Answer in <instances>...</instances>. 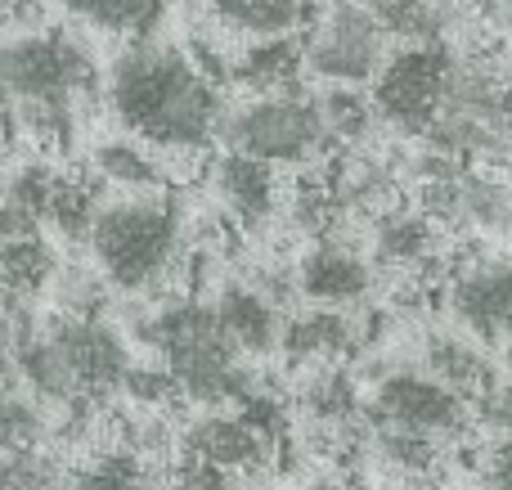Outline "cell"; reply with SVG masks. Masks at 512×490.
I'll return each instance as SVG.
<instances>
[{"label":"cell","mask_w":512,"mask_h":490,"mask_svg":"<svg viewBox=\"0 0 512 490\" xmlns=\"http://www.w3.org/2000/svg\"><path fill=\"white\" fill-rule=\"evenodd\" d=\"M387 41L400 50H445L454 32V0H369Z\"/></svg>","instance_id":"obj_23"},{"label":"cell","mask_w":512,"mask_h":490,"mask_svg":"<svg viewBox=\"0 0 512 490\" xmlns=\"http://www.w3.org/2000/svg\"><path fill=\"white\" fill-rule=\"evenodd\" d=\"M328 180H333V194H337V203H342V212L378 221L382 212L400 207V176L391 171L387 158H373V153H346Z\"/></svg>","instance_id":"obj_18"},{"label":"cell","mask_w":512,"mask_h":490,"mask_svg":"<svg viewBox=\"0 0 512 490\" xmlns=\"http://www.w3.org/2000/svg\"><path fill=\"white\" fill-rule=\"evenodd\" d=\"M364 419L441 441V446H459L472 432L477 414H472V405L463 396H454L450 387L436 383L423 369H387L373 383L369 401H364Z\"/></svg>","instance_id":"obj_9"},{"label":"cell","mask_w":512,"mask_h":490,"mask_svg":"<svg viewBox=\"0 0 512 490\" xmlns=\"http://www.w3.org/2000/svg\"><path fill=\"white\" fill-rule=\"evenodd\" d=\"M427 149L450 162H508L512 167V81L486 50L450 54L445 99L427 126Z\"/></svg>","instance_id":"obj_6"},{"label":"cell","mask_w":512,"mask_h":490,"mask_svg":"<svg viewBox=\"0 0 512 490\" xmlns=\"http://www.w3.org/2000/svg\"><path fill=\"white\" fill-rule=\"evenodd\" d=\"M477 423L495 441H512V383H495L477 405H472Z\"/></svg>","instance_id":"obj_35"},{"label":"cell","mask_w":512,"mask_h":490,"mask_svg":"<svg viewBox=\"0 0 512 490\" xmlns=\"http://www.w3.org/2000/svg\"><path fill=\"white\" fill-rule=\"evenodd\" d=\"M32 333H36L32 306L0 293V392H5L9 378L18 374V351L32 342Z\"/></svg>","instance_id":"obj_32"},{"label":"cell","mask_w":512,"mask_h":490,"mask_svg":"<svg viewBox=\"0 0 512 490\" xmlns=\"http://www.w3.org/2000/svg\"><path fill=\"white\" fill-rule=\"evenodd\" d=\"M59 482V468L41 455V450H27V455H0V490H54Z\"/></svg>","instance_id":"obj_34"},{"label":"cell","mask_w":512,"mask_h":490,"mask_svg":"<svg viewBox=\"0 0 512 490\" xmlns=\"http://www.w3.org/2000/svg\"><path fill=\"white\" fill-rule=\"evenodd\" d=\"M207 14L243 41H279L310 27V0H203Z\"/></svg>","instance_id":"obj_22"},{"label":"cell","mask_w":512,"mask_h":490,"mask_svg":"<svg viewBox=\"0 0 512 490\" xmlns=\"http://www.w3.org/2000/svg\"><path fill=\"white\" fill-rule=\"evenodd\" d=\"M481 486L512 490V441H490L481 450Z\"/></svg>","instance_id":"obj_36"},{"label":"cell","mask_w":512,"mask_h":490,"mask_svg":"<svg viewBox=\"0 0 512 490\" xmlns=\"http://www.w3.org/2000/svg\"><path fill=\"white\" fill-rule=\"evenodd\" d=\"M373 257L391 270H405V275H418V270L432 266L436 257V225L427 221L418 207H391L373 221Z\"/></svg>","instance_id":"obj_19"},{"label":"cell","mask_w":512,"mask_h":490,"mask_svg":"<svg viewBox=\"0 0 512 490\" xmlns=\"http://www.w3.org/2000/svg\"><path fill=\"white\" fill-rule=\"evenodd\" d=\"M0 122H9V104H5V95H0Z\"/></svg>","instance_id":"obj_39"},{"label":"cell","mask_w":512,"mask_h":490,"mask_svg":"<svg viewBox=\"0 0 512 490\" xmlns=\"http://www.w3.org/2000/svg\"><path fill=\"white\" fill-rule=\"evenodd\" d=\"M95 275L117 293H153L185 266V216L171 194L104 198L90 225Z\"/></svg>","instance_id":"obj_5"},{"label":"cell","mask_w":512,"mask_h":490,"mask_svg":"<svg viewBox=\"0 0 512 490\" xmlns=\"http://www.w3.org/2000/svg\"><path fill=\"white\" fill-rule=\"evenodd\" d=\"M63 490H149V477L131 450H104L86 468L63 477Z\"/></svg>","instance_id":"obj_30"},{"label":"cell","mask_w":512,"mask_h":490,"mask_svg":"<svg viewBox=\"0 0 512 490\" xmlns=\"http://www.w3.org/2000/svg\"><path fill=\"white\" fill-rule=\"evenodd\" d=\"M450 50H396L373 81V113L378 122L405 135H427L445 99Z\"/></svg>","instance_id":"obj_11"},{"label":"cell","mask_w":512,"mask_h":490,"mask_svg":"<svg viewBox=\"0 0 512 490\" xmlns=\"http://www.w3.org/2000/svg\"><path fill=\"white\" fill-rule=\"evenodd\" d=\"M131 365V347L113 324L77 320V315H50L18 351V378L27 383V392L68 414H90L95 401L122 392Z\"/></svg>","instance_id":"obj_3"},{"label":"cell","mask_w":512,"mask_h":490,"mask_svg":"<svg viewBox=\"0 0 512 490\" xmlns=\"http://www.w3.org/2000/svg\"><path fill=\"white\" fill-rule=\"evenodd\" d=\"M454 320L477 338L481 347H495L512 365V257H468L454 261L445 279Z\"/></svg>","instance_id":"obj_10"},{"label":"cell","mask_w":512,"mask_h":490,"mask_svg":"<svg viewBox=\"0 0 512 490\" xmlns=\"http://www.w3.org/2000/svg\"><path fill=\"white\" fill-rule=\"evenodd\" d=\"M90 176L99 185H113L122 194H167V167L140 140H104L90 153Z\"/></svg>","instance_id":"obj_24"},{"label":"cell","mask_w":512,"mask_h":490,"mask_svg":"<svg viewBox=\"0 0 512 490\" xmlns=\"http://www.w3.org/2000/svg\"><path fill=\"white\" fill-rule=\"evenodd\" d=\"M104 95L117 126L158 158H198L225 131L221 81L185 45L135 41L117 50V59L108 63Z\"/></svg>","instance_id":"obj_1"},{"label":"cell","mask_w":512,"mask_h":490,"mask_svg":"<svg viewBox=\"0 0 512 490\" xmlns=\"http://www.w3.org/2000/svg\"><path fill=\"white\" fill-rule=\"evenodd\" d=\"M212 311L221 320V329L230 333V342L239 347V356H274L283 347V315L252 279H230L221 284V293L212 297Z\"/></svg>","instance_id":"obj_14"},{"label":"cell","mask_w":512,"mask_h":490,"mask_svg":"<svg viewBox=\"0 0 512 490\" xmlns=\"http://www.w3.org/2000/svg\"><path fill=\"white\" fill-rule=\"evenodd\" d=\"M99 90V68L90 50L68 32H18L0 41V95L9 122L32 140L63 144L72 135V113Z\"/></svg>","instance_id":"obj_2"},{"label":"cell","mask_w":512,"mask_h":490,"mask_svg":"<svg viewBox=\"0 0 512 490\" xmlns=\"http://www.w3.org/2000/svg\"><path fill=\"white\" fill-rule=\"evenodd\" d=\"M140 338L153 347L158 365L176 378L185 401H198L207 410H221V405L239 410L252 392H261L252 369H243L239 347H234L230 333L216 320L212 302L171 297L158 311L144 315Z\"/></svg>","instance_id":"obj_4"},{"label":"cell","mask_w":512,"mask_h":490,"mask_svg":"<svg viewBox=\"0 0 512 490\" xmlns=\"http://www.w3.org/2000/svg\"><path fill=\"white\" fill-rule=\"evenodd\" d=\"M59 275V261L54 248L41 234H23V239H5L0 243V293L18 297V302H32L36 293L54 284Z\"/></svg>","instance_id":"obj_26"},{"label":"cell","mask_w":512,"mask_h":490,"mask_svg":"<svg viewBox=\"0 0 512 490\" xmlns=\"http://www.w3.org/2000/svg\"><path fill=\"white\" fill-rule=\"evenodd\" d=\"M364 441L378 455V464L387 473H396L405 486L436 482V473L445 468V455H450V446H441V441L414 437V432H400V428H382V423H369V419H364Z\"/></svg>","instance_id":"obj_25"},{"label":"cell","mask_w":512,"mask_h":490,"mask_svg":"<svg viewBox=\"0 0 512 490\" xmlns=\"http://www.w3.org/2000/svg\"><path fill=\"white\" fill-rule=\"evenodd\" d=\"M270 450H274V441L265 432H256L234 410H207L185 428V455L198 459V464L221 468V473H234V477L256 473L270 459Z\"/></svg>","instance_id":"obj_13"},{"label":"cell","mask_w":512,"mask_h":490,"mask_svg":"<svg viewBox=\"0 0 512 490\" xmlns=\"http://www.w3.org/2000/svg\"><path fill=\"white\" fill-rule=\"evenodd\" d=\"M364 342L360 320H351L346 311H324V306H310V311L292 315L283 324V356L301 369H328V365H346V356H355Z\"/></svg>","instance_id":"obj_16"},{"label":"cell","mask_w":512,"mask_h":490,"mask_svg":"<svg viewBox=\"0 0 512 490\" xmlns=\"http://www.w3.org/2000/svg\"><path fill=\"white\" fill-rule=\"evenodd\" d=\"M301 72H306V63H301V41H292V36H279V41H248L225 63V77L239 81L252 95L297 90Z\"/></svg>","instance_id":"obj_20"},{"label":"cell","mask_w":512,"mask_h":490,"mask_svg":"<svg viewBox=\"0 0 512 490\" xmlns=\"http://www.w3.org/2000/svg\"><path fill=\"white\" fill-rule=\"evenodd\" d=\"M99 207H104V194H99L95 176H63L59 189H54V203H50V212H45V221H50L63 239L86 243Z\"/></svg>","instance_id":"obj_28"},{"label":"cell","mask_w":512,"mask_h":490,"mask_svg":"<svg viewBox=\"0 0 512 490\" xmlns=\"http://www.w3.org/2000/svg\"><path fill=\"white\" fill-rule=\"evenodd\" d=\"M292 275H297V293L306 297L310 306H324V311L360 306L373 288V266L351 243H337V239L310 243Z\"/></svg>","instance_id":"obj_12"},{"label":"cell","mask_w":512,"mask_h":490,"mask_svg":"<svg viewBox=\"0 0 512 490\" xmlns=\"http://www.w3.org/2000/svg\"><path fill=\"white\" fill-rule=\"evenodd\" d=\"M36 14V0H0V27L5 23H18V18Z\"/></svg>","instance_id":"obj_37"},{"label":"cell","mask_w":512,"mask_h":490,"mask_svg":"<svg viewBox=\"0 0 512 490\" xmlns=\"http://www.w3.org/2000/svg\"><path fill=\"white\" fill-rule=\"evenodd\" d=\"M221 140L230 153L256 158L265 167H297V162L319 158L328 144L319 99L306 90H279V95H252L248 104L225 113Z\"/></svg>","instance_id":"obj_7"},{"label":"cell","mask_w":512,"mask_h":490,"mask_svg":"<svg viewBox=\"0 0 512 490\" xmlns=\"http://www.w3.org/2000/svg\"><path fill=\"white\" fill-rule=\"evenodd\" d=\"M122 396L135 405L140 414H153V410H167L171 401H180V387L167 369L153 360V365H131L122 378Z\"/></svg>","instance_id":"obj_33"},{"label":"cell","mask_w":512,"mask_h":490,"mask_svg":"<svg viewBox=\"0 0 512 490\" xmlns=\"http://www.w3.org/2000/svg\"><path fill=\"white\" fill-rule=\"evenodd\" d=\"M387 59V32L369 0H333L301 36V63L328 90L373 86Z\"/></svg>","instance_id":"obj_8"},{"label":"cell","mask_w":512,"mask_h":490,"mask_svg":"<svg viewBox=\"0 0 512 490\" xmlns=\"http://www.w3.org/2000/svg\"><path fill=\"white\" fill-rule=\"evenodd\" d=\"M315 99H319V117H324V131L333 149H360L369 140V131L378 126L373 99L364 90H324Z\"/></svg>","instance_id":"obj_27"},{"label":"cell","mask_w":512,"mask_h":490,"mask_svg":"<svg viewBox=\"0 0 512 490\" xmlns=\"http://www.w3.org/2000/svg\"><path fill=\"white\" fill-rule=\"evenodd\" d=\"M45 441V414L18 392H0V455H27Z\"/></svg>","instance_id":"obj_31"},{"label":"cell","mask_w":512,"mask_h":490,"mask_svg":"<svg viewBox=\"0 0 512 490\" xmlns=\"http://www.w3.org/2000/svg\"><path fill=\"white\" fill-rule=\"evenodd\" d=\"M59 180L63 176L50 167V162L27 158V162H18V167L9 171L5 180H0V203L14 207V212L27 216L32 225H41L45 212H50V203H54V189H59Z\"/></svg>","instance_id":"obj_29"},{"label":"cell","mask_w":512,"mask_h":490,"mask_svg":"<svg viewBox=\"0 0 512 490\" xmlns=\"http://www.w3.org/2000/svg\"><path fill=\"white\" fill-rule=\"evenodd\" d=\"M72 23L90 27L99 36H117V41H149L162 27L171 0H54Z\"/></svg>","instance_id":"obj_21"},{"label":"cell","mask_w":512,"mask_h":490,"mask_svg":"<svg viewBox=\"0 0 512 490\" xmlns=\"http://www.w3.org/2000/svg\"><path fill=\"white\" fill-rule=\"evenodd\" d=\"M212 189L216 203L225 207L230 221H239L243 230H261L274 212H279V176L274 167L256 158H243V153L225 149L212 167Z\"/></svg>","instance_id":"obj_15"},{"label":"cell","mask_w":512,"mask_h":490,"mask_svg":"<svg viewBox=\"0 0 512 490\" xmlns=\"http://www.w3.org/2000/svg\"><path fill=\"white\" fill-rule=\"evenodd\" d=\"M495 5L504 9V14H508V23H512V0H495Z\"/></svg>","instance_id":"obj_38"},{"label":"cell","mask_w":512,"mask_h":490,"mask_svg":"<svg viewBox=\"0 0 512 490\" xmlns=\"http://www.w3.org/2000/svg\"><path fill=\"white\" fill-rule=\"evenodd\" d=\"M423 374H432L436 383H445L454 396H463L468 405H477L481 396L499 383L490 351L481 347L477 338L454 333V329H432L423 338Z\"/></svg>","instance_id":"obj_17"}]
</instances>
